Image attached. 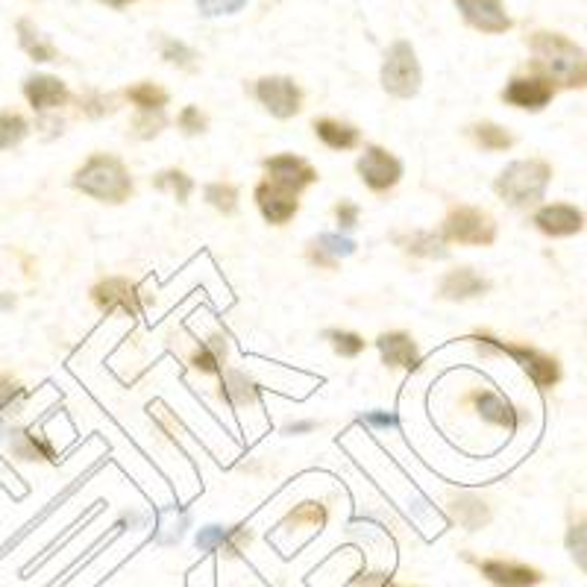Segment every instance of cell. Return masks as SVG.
Masks as SVG:
<instances>
[{"instance_id": "cell-41", "label": "cell", "mask_w": 587, "mask_h": 587, "mask_svg": "<svg viewBox=\"0 0 587 587\" xmlns=\"http://www.w3.org/2000/svg\"><path fill=\"white\" fill-rule=\"evenodd\" d=\"M247 6V0H197L200 15L206 18H218V15H235Z\"/></svg>"}, {"instance_id": "cell-48", "label": "cell", "mask_w": 587, "mask_h": 587, "mask_svg": "<svg viewBox=\"0 0 587 587\" xmlns=\"http://www.w3.org/2000/svg\"><path fill=\"white\" fill-rule=\"evenodd\" d=\"M100 3H106V6H112V9H127L133 0H100Z\"/></svg>"}, {"instance_id": "cell-47", "label": "cell", "mask_w": 587, "mask_h": 587, "mask_svg": "<svg viewBox=\"0 0 587 587\" xmlns=\"http://www.w3.org/2000/svg\"><path fill=\"white\" fill-rule=\"evenodd\" d=\"M0 309H3V312H9V309H15V297L3 291V294H0Z\"/></svg>"}, {"instance_id": "cell-39", "label": "cell", "mask_w": 587, "mask_h": 587, "mask_svg": "<svg viewBox=\"0 0 587 587\" xmlns=\"http://www.w3.org/2000/svg\"><path fill=\"white\" fill-rule=\"evenodd\" d=\"M27 397V391H24V385H18L12 376H6V373H0V414H6L9 408L15 411V408L21 406V400Z\"/></svg>"}, {"instance_id": "cell-5", "label": "cell", "mask_w": 587, "mask_h": 587, "mask_svg": "<svg viewBox=\"0 0 587 587\" xmlns=\"http://www.w3.org/2000/svg\"><path fill=\"white\" fill-rule=\"evenodd\" d=\"M441 238L467 247H491L497 241V221L473 206H455L441 226Z\"/></svg>"}, {"instance_id": "cell-36", "label": "cell", "mask_w": 587, "mask_h": 587, "mask_svg": "<svg viewBox=\"0 0 587 587\" xmlns=\"http://www.w3.org/2000/svg\"><path fill=\"white\" fill-rule=\"evenodd\" d=\"M564 543H567V552H570V558L576 561V567H579L582 573H587V520L573 523L570 532H567V538H564Z\"/></svg>"}, {"instance_id": "cell-15", "label": "cell", "mask_w": 587, "mask_h": 587, "mask_svg": "<svg viewBox=\"0 0 587 587\" xmlns=\"http://www.w3.org/2000/svg\"><path fill=\"white\" fill-rule=\"evenodd\" d=\"M488 291H491V282L485 276H479L473 268H455L438 285V297L450 300V303L476 300V297H485Z\"/></svg>"}, {"instance_id": "cell-44", "label": "cell", "mask_w": 587, "mask_h": 587, "mask_svg": "<svg viewBox=\"0 0 587 587\" xmlns=\"http://www.w3.org/2000/svg\"><path fill=\"white\" fill-rule=\"evenodd\" d=\"M362 423L373 426V429H397L400 417L394 411H367V414H362Z\"/></svg>"}, {"instance_id": "cell-23", "label": "cell", "mask_w": 587, "mask_h": 587, "mask_svg": "<svg viewBox=\"0 0 587 587\" xmlns=\"http://www.w3.org/2000/svg\"><path fill=\"white\" fill-rule=\"evenodd\" d=\"M218 397L224 400L226 406L232 408H247L259 403V385L253 382V376H247L244 370H226L224 379H221V391Z\"/></svg>"}, {"instance_id": "cell-30", "label": "cell", "mask_w": 587, "mask_h": 587, "mask_svg": "<svg viewBox=\"0 0 587 587\" xmlns=\"http://www.w3.org/2000/svg\"><path fill=\"white\" fill-rule=\"evenodd\" d=\"M153 188L168 191V194H174L180 203H188V197H191V191H194V180H191L185 171H180V168H168V171H162V174L153 177Z\"/></svg>"}, {"instance_id": "cell-42", "label": "cell", "mask_w": 587, "mask_h": 587, "mask_svg": "<svg viewBox=\"0 0 587 587\" xmlns=\"http://www.w3.org/2000/svg\"><path fill=\"white\" fill-rule=\"evenodd\" d=\"M80 103H83V112H86L89 118H103V115H109V112L118 109V106H115V97H106V94H100V91H89Z\"/></svg>"}, {"instance_id": "cell-19", "label": "cell", "mask_w": 587, "mask_h": 587, "mask_svg": "<svg viewBox=\"0 0 587 587\" xmlns=\"http://www.w3.org/2000/svg\"><path fill=\"white\" fill-rule=\"evenodd\" d=\"M482 576L497 587H535L543 582L541 570L526 567V564H514V561H482L479 564Z\"/></svg>"}, {"instance_id": "cell-45", "label": "cell", "mask_w": 587, "mask_h": 587, "mask_svg": "<svg viewBox=\"0 0 587 587\" xmlns=\"http://www.w3.org/2000/svg\"><path fill=\"white\" fill-rule=\"evenodd\" d=\"M385 585V576L382 573H359L356 587H382Z\"/></svg>"}, {"instance_id": "cell-1", "label": "cell", "mask_w": 587, "mask_h": 587, "mask_svg": "<svg viewBox=\"0 0 587 587\" xmlns=\"http://www.w3.org/2000/svg\"><path fill=\"white\" fill-rule=\"evenodd\" d=\"M529 50L543 80L564 89H587V50L567 39L564 33L538 30L529 36Z\"/></svg>"}, {"instance_id": "cell-27", "label": "cell", "mask_w": 587, "mask_h": 587, "mask_svg": "<svg viewBox=\"0 0 587 587\" xmlns=\"http://www.w3.org/2000/svg\"><path fill=\"white\" fill-rule=\"evenodd\" d=\"M18 42L24 47V53H27L30 59H36V62H53V59H59L56 47L50 45L45 36L36 30V24L27 21V18L18 21Z\"/></svg>"}, {"instance_id": "cell-38", "label": "cell", "mask_w": 587, "mask_h": 587, "mask_svg": "<svg viewBox=\"0 0 587 587\" xmlns=\"http://www.w3.org/2000/svg\"><path fill=\"white\" fill-rule=\"evenodd\" d=\"M165 115L162 112H138V118L133 121V136L136 138H156L165 130Z\"/></svg>"}, {"instance_id": "cell-7", "label": "cell", "mask_w": 587, "mask_h": 587, "mask_svg": "<svg viewBox=\"0 0 587 587\" xmlns=\"http://www.w3.org/2000/svg\"><path fill=\"white\" fill-rule=\"evenodd\" d=\"M253 94L279 121H288V118L300 115V109H303V91L291 77H262Z\"/></svg>"}, {"instance_id": "cell-17", "label": "cell", "mask_w": 587, "mask_h": 587, "mask_svg": "<svg viewBox=\"0 0 587 587\" xmlns=\"http://www.w3.org/2000/svg\"><path fill=\"white\" fill-rule=\"evenodd\" d=\"M376 350L382 362L388 367H403V370H417L420 367V350L417 341L408 332H382L376 338Z\"/></svg>"}, {"instance_id": "cell-32", "label": "cell", "mask_w": 587, "mask_h": 587, "mask_svg": "<svg viewBox=\"0 0 587 587\" xmlns=\"http://www.w3.org/2000/svg\"><path fill=\"white\" fill-rule=\"evenodd\" d=\"M312 244H315L317 250H323L332 262L353 256V253H356V247H359L353 238H347V235H335V232H323V235H317Z\"/></svg>"}, {"instance_id": "cell-40", "label": "cell", "mask_w": 587, "mask_h": 587, "mask_svg": "<svg viewBox=\"0 0 587 587\" xmlns=\"http://www.w3.org/2000/svg\"><path fill=\"white\" fill-rule=\"evenodd\" d=\"M177 127L185 136H200V133H206L209 121H206V115L197 106H185L180 112V118H177Z\"/></svg>"}, {"instance_id": "cell-26", "label": "cell", "mask_w": 587, "mask_h": 587, "mask_svg": "<svg viewBox=\"0 0 587 587\" xmlns=\"http://www.w3.org/2000/svg\"><path fill=\"white\" fill-rule=\"evenodd\" d=\"M226 353H229L226 335H212L191 353V367L200 373H224Z\"/></svg>"}, {"instance_id": "cell-9", "label": "cell", "mask_w": 587, "mask_h": 587, "mask_svg": "<svg viewBox=\"0 0 587 587\" xmlns=\"http://www.w3.org/2000/svg\"><path fill=\"white\" fill-rule=\"evenodd\" d=\"M499 353L511 356L514 362L520 364V367L532 376V382H535L541 391H549V388H555V385L561 382V364H558V359L546 356L541 350L520 347V344H502V341H499Z\"/></svg>"}, {"instance_id": "cell-16", "label": "cell", "mask_w": 587, "mask_h": 587, "mask_svg": "<svg viewBox=\"0 0 587 587\" xmlns=\"http://www.w3.org/2000/svg\"><path fill=\"white\" fill-rule=\"evenodd\" d=\"M24 97L30 100V106L36 112H50V109H59L71 100V91L68 86L59 80V77H50V74H33L24 80Z\"/></svg>"}, {"instance_id": "cell-33", "label": "cell", "mask_w": 587, "mask_h": 587, "mask_svg": "<svg viewBox=\"0 0 587 587\" xmlns=\"http://www.w3.org/2000/svg\"><path fill=\"white\" fill-rule=\"evenodd\" d=\"M326 341L332 344V350L341 356V359H356L364 353V338L356 332H347V329H329L326 332Z\"/></svg>"}, {"instance_id": "cell-3", "label": "cell", "mask_w": 587, "mask_h": 587, "mask_svg": "<svg viewBox=\"0 0 587 587\" xmlns=\"http://www.w3.org/2000/svg\"><path fill=\"white\" fill-rule=\"evenodd\" d=\"M549 182H552V165L549 162L517 159V162L505 165V171L494 180V191L508 206L529 209V206H538L546 197Z\"/></svg>"}, {"instance_id": "cell-35", "label": "cell", "mask_w": 587, "mask_h": 587, "mask_svg": "<svg viewBox=\"0 0 587 587\" xmlns=\"http://www.w3.org/2000/svg\"><path fill=\"white\" fill-rule=\"evenodd\" d=\"M326 505L323 502H303V505H297L288 517H285V526H323L326 523Z\"/></svg>"}, {"instance_id": "cell-29", "label": "cell", "mask_w": 587, "mask_h": 587, "mask_svg": "<svg viewBox=\"0 0 587 587\" xmlns=\"http://www.w3.org/2000/svg\"><path fill=\"white\" fill-rule=\"evenodd\" d=\"M470 136L476 138L479 147H485V150H491V153L508 150V147L514 144V136H511L505 127L494 124V121H482V124L470 127Z\"/></svg>"}, {"instance_id": "cell-11", "label": "cell", "mask_w": 587, "mask_h": 587, "mask_svg": "<svg viewBox=\"0 0 587 587\" xmlns=\"http://www.w3.org/2000/svg\"><path fill=\"white\" fill-rule=\"evenodd\" d=\"M552 97H555V86L543 77H514L502 91V100L508 106L526 112H541L552 103Z\"/></svg>"}, {"instance_id": "cell-6", "label": "cell", "mask_w": 587, "mask_h": 587, "mask_svg": "<svg viewBox=\"0 0 587 587\" xmlns=\"http://www.w3.org/2000/svg\"><path fill=\"white\" fill-rule=\"evenodd\" d=\"M91 300L100 312L106 315H130L141 317L144 312V294L136 282L124 279V276H109V279H100L94 288H91Z\"/></svg>"}, {"instance_id": "cell-18", "label": "cell", "mask_w": 587, "mask_h": 587, "mask_svg": "<svg viewBox=\"0 0 587 587\" xmlns=\"http://www.w3.org/2000/svg\"><path fill=\"white\" fill-rule=\"evenodd\" d=\"M253 535L247 526H203L197 532V549L200 552H226V555H241L244 546H250Z\"/></svg>"}, {"instance_id": "cell-8", "label": "cell", "mask_w": 587, "mask_h": 587, "mask_svg": "<svg viewBox=\"0 0 587 587\" xmlns=\"http://www.w3.org/2000/svg\"><path fill=\"white\" fill-rule=\"evenodd\" d=\"M356 171H359V177H362V182L370 191H379L382 194V191H388V188H394L400 182V177H403V162L394 153H388L385 147L370 144V147H364Z\"/></svg>"}, {"instance_id": "cell-22", "label": "cell", "mask_w": 587, "mask_h": 587, "mask_svg": "<svg viewBox=\"0 0 587 587\" xmlns=\"http://www.w3.org/2000/svg\"><path fill=\"white\" fill-rule=\"evenodd\" d=\"M391 241L417 259H447V241L441 238V232H426V229H414V232H394Z\"/></svg>"}, {"instance_id": "cell-31", "label": "cell", "mask_w": 587, "mask_h": 587, "mask_svg": "<svg viewBox=\"0 0 587 587\" xmlns=\"http://www.w3.org/2000/svg\"><path fill=\"white\" fill-rule=\"evenodd\" d=\"M30 133V124L18 112H0V150L18 147Z\"/></svg>"}, {"instance_id": "cell-21", "label": "cell", "mask_w": 587, "mask_h": 587, "mask_svg": "<svg viewBox=\"0 0 587 587\" xmlns=\"http://www.w3.org/2000/svg\"><path fill=\"white\" fill-rule=\"evenodd\" d=\"M9 450H12V455L18 461H47V464L59 461L56 447L36 429H15V432H9Z\"/></svg>"}, {"instance_id": "cell-14", "label": "cell", "mask_w": 587, "mask_h": 587, "mask_svg": "<svg viewBox=\"0 0 587 587\" xmlns=\"http://www.w3.org/2000/svg\"><path fill=\"white\" fill-rule=\"evenodd\" d=\"M535 226L549 238H567L585 229V215L576 206L567 203H552L535 212Z\"/></svg>"}, {"instance_id": "cell-10", "label": "cell", "mask_w": 587, "mask_h": 587, "mask_svg": "<svg viewBox=\"0 0 587 587\" xmlns=\"http://www.w3.org/2000/svg\"><path fill=\"white\" fill-rule=\"evenodd\" d=\"M455 6H458L461 18L479 33L499 36V33L511 30V18H508L502 0H455Z\"/></svg>"}, {"instance_id": "cell-20", "label": "cell", "mask_w": 587, "mask_h": 587, "mask_svg": "<svg viewBox=\"0 0 587 587\" xmlns=\"http://www.w3.org/2000/svg\"><path fill=\"white\" fill-rule=\"evenodd\" d=\"M470 400H473V406H476L479 417H482L485 423L499 426V429H505V432H514V429L520 426V420H523V414H520L517 408L511 406L508 400H502L494 391H488V388L476 391Z\"/></svg>"}, {"instance_id": "cell-25", "label": "cell", "mask_w": 587, "mask_h": 587, "mask_svg": "<svg viewBox=\"0 0 587 587\" xmlns=\"http://www.w3.org/2000/svg\"><path fill=\"white\" fill-rule=\"evenodd\" d=\"M315 133L329 150H353L362 141L359 130L353 124H344V121H335V118H320V121H315Z\"/></svg>"}, {"instance_id": "cell-12", "label": "cell", "mask_w": 587, "mask_h": 587, "mask_svg": "<svg viewBox=\"0 0 587 587\" xmlns=\"http://www.w3.org/2000/svg\"><path fill=\"white\" fill-rule=\"evenodd\" d=\"M256 203H259V212L262 218L273 226L288 224L297 212H300V200L294 191L276 185V182L265 180L256 185Z\"/></svg>"}, {"instance_id": "cell-37", "label": "cell", "mask_w": 587, "mask_h": 587, "mask_svg": "<svg viewBox=\"0 0 587 587\" xmlns=\"http://www.w3.org/2000/svg\"><path fill=\"white\" fill-rule=\"evenodd\" d=\"M159 50H162V59L177 65V68H194V62H197V53L185 42H177V39H162Z\"/></svg>"}, {"instance_id": "cell-46", "label": "cell", "mask_w": 587, "mask_h": 587, "mask_svg": "<svg viewBox=\"0 0 587 587\" xmlns=\"http://www.w3.org/2000/svg\"><path fill=\"white\" fill-rule=\"evenodd\" d=\"M315 426V420H297V423H288L285 426V435H303V432H312Z\"/></svg>"}, {"instance_id": "cell-28", "label": "cell", "mask_w": 587, "mask_h": 587, "mask_svg": "<svg viewBox=\"0 0 587 587\" xmlns=\"http://www.w3.org/2000/svg\"><path fill=\"white\" fill-rule=\"evenodd\" d=\"M127 100L136 106L138 112H165L168 91L159 89L156 83H136L133 89H127Z\"/></svg>"}, {"instance_id": "cell-13", "label": "cell", "mask_w": 587, "mask_h": 587, "mask_svg": "<svg viewBox=\"0 0 587 587\" xmlns=\"http://www.w3.org/2000/svg\"><path fill=\"white\" fill-rule=\"evenodd\" d=\"M262 165H265V171H268V180L276 182V185H282V188H288V191H294V194L303 191V188H309V185L317 180L315 168H312L306 159L294 156V153L273 156V159H265Z\"/></svg>"}, {"instance_id": "cell-43", "label": "cell", "mask_w": 587, "mask_h": 587, "mask_svg": "<svg viewBox=\"0 0 587 587\" xmlns=\"http://www.w3.org/2000/svg\"><path fill=\"white\" fill-rule=\"evenodd\" d=\"M335 221L341 229H356L359 226V206L353 200H341L335 206Z\"/></svg>"}, {"instance_id": "cell-34", "label": "cell", "mask_w": 587, "mask_h": 587, "mask_svg": "<svg viewBox=\"0 0 587 587\" xmlns=\"http://www.w3.org/2000/svg\"><path fill=\"white\" fill-rule=\"evenodd\" d=\"M206 200L221 215H232L238 209V188L229 182H212V185H206Z\"/></svg>"}, {"instance_id": "cell-24", "label": "cell", "mask_w": 587, "mask_h": 587, "mask_svg": "<svg viewBox=\"0 0 587 587\" xmlns=\"http://www.w3.org/2000/svg\"><path fill=\"white\" fill-rule=\"evenodd\" d=\"M450 511L452 517H455L467 532H479V529H485V526L491 523V508H488V502L470 497V494L452 499Z\"/></svg>"}, {"instance_id": "cell-2", "label": "cell", "mask_w": 587, "mask_h": 587, "mask_svg": "<svg viewBox=\"0 0 587 587\" xmlns=\"http://www.w3.org/2000/svg\"><path fill=\"white\" fill-rule=\"evenodd\" d=\"M71 185L83 191L86 197H94L100 203H127L133 197V177L124 168L118 156L109 153H94L89 162L74 174Z\"/></svg>"}, {"instance_id": "cell-4", "label": "cell", "mask_w": 587, "mask_h": 587, "mask_svg": "<svg viewBox=\"0 0 587 587\" xmlns=\"http://www.w3.org/2000/svg\"><path fill=\"white\" fill-rule=\"evenodd\" d=\"M420 83H423V71H420L417 50L406 39L394 42L382 62V89L400 100H408L420 91Z\"/></svg>"}]
</instances>
